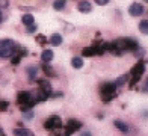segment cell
Here are the masks:
<instances>
[{
    "label": "cell",
    "instance_id": "obj_1",
    "mask_svg": "<svg viewBox=\"0 0 148 136\" xmlns=\"http://www.w3.org/2000/svg\"><path fill=\"white\" fill-rule=\"evenodd\" d=\"M17 50V44L12 39H0V58H11Z\"/></svg>",
    "mask_w": 148,
    "mask_h": 136
},
{
    "label": "cell",
    "instance_id": "obj_2",
    "mask_svg": "<svg viewBox=\"0 0 148 136\" xmlns=\"http://www.w3.org/2000/svg\"><path fill=\"white\" fill-rule=\"evenodd\" d=\"M116 47V49L121 52H130V50H138V44L134 39H130V38H121L119 41H116L115 44H113Z\"/></svg>",
    "mask_w": 148,
    "mask_h": 136
},
{
    "label": "cell",
    "instance_id": "obj_3",
    "mask_svg": "<svg viewBox=\"0 0 148 136\" xmlns=\"http://www.w3.org/2000/svg\"><path fill=\"white\" fill-rule=\"evenodd\" d=\"M115 89H116L115 83H103L101 89H100V94H101L103 100L106 101V100H110L115 97Z\"/></svg>",
    "mask_w": 148,
    "mask_h": 136
},
{
    "label": "cell",
    "instance_id": "obj_4",
    "mask_svg": "<svg viewBox=\"0 0 148 136\" xmlns=\"http://www.w3.org/2000/svg\"><path fill=\"white\" fill-rule=\"evenodd\" d=\"M144 68H145L144 62H139L136 67L133 68V71H132V74H133V79H132V82H130V86H134V85H136V82L140 79V74H142Z\"/></svg>",
    "mask_w": 148,
    "mask_h": 136
},
{
    "label": "cell",
    "instance_id": "obj_5",
    "mask_svg": "<svg viewBox=\"0 0 148 136\" xmlns=\"http://www.w3.org/2000/svg\"><path fill=\"white\" fill-rule=\"evenodd\" d=\"M144 12H145L144 5H140V3H132L130 8H129V14L132 17H139V15H142Z\"/></svg>",
    "mask_w": 148,
    "mask_h": 136
},
{
    "label": "cell",
    "instance_id": "obj_6",
    "mask_svg": "<svg viewBox=\"0 0 148 136\" xmlns=\"http://www.w3.org/2000/svg\"><path fill=\"white\" fill-rule=\"evenodd\" d=\"M77 9H79L80 12H83V14H88V12H91V11H92V6H91V3H89V2L83 0V2H79Z\"/></svg>",
    "mask_w": 148,
    "mask_h": 136
},
{
    "label": "cell",
    "instance_id": "obj_7",
    "mask_svg": "<svg viewBox=\"0 0 148 136\" xmlns=\"http://www.w3.org/2000/svg\"><path fill=\"white\" fill-rule=\"evenodd\" d=\"M21 21H23V24H24L26 27H30V26L35 24V18H33L32 14H24L23 18H21Z\"/></svg>",
    "mask_w": 148,
    "mask_h": 136
},
{
    "label": "cell",
    "instance_id": "obj_8",
    "mask_svg": "<svg viewBox=\"0 0 148 136\" xmlns=\"http://www.w3.org/2000/svg\"><path fill=\"white\" fill-rule=\"evenodd\" d=\"M60 126V118H58V117H51L49 121L45 122V127H59Z\"/></svg>",
    "mask_w": 148,
    "mask_h": 136
},
{
    "label": "cell",
    "instance_id": "obj_9",
    "mask_svg": "<svg viewBox=\"0 0 148 136\" xmlns=\"http://www.w3.org/2000/svg\"><path fill=\"white\" fill-rule=\"evenodd\" d=\"M53 56H55V54H53L51 50H44L41 53V59L44 60V62H50V60L53 59Z\"/></svg>",
    "mask_w": 148,
    "mask_h": 136
},
{
    "label": "cell",
    "instance_id": "obj_10",
    "mask_svg": "<svg viewBox=\"0 0 148 136\" xmlns=\"http://www.w3.org/2000/svg\"><path fill=\"white\" fill-rule=\"evenodd\" d=\"M115 127L119 128V130L123 132V133H127V132H129V126L124 124V122H123V121H119V120H115Z\"/></svg>",
    "mask_w": 148,
    "mask_h": 136
},
{
    "label": "cell",
    "instance_id": "obj_11",
    "mask_svg": "<svg viewBox=\"0 0 148 136\" xmlns=\"http://www.w3.org/2000/svg\"><path fill=\"white\" fill-rule=\"evenodd\" d=\"M50 43H51L53 45L62 44V36H60L59 33H55V35H51V36H50Z\"/></svg>",
    "mask_w": 148,
    "mask_h": 136
},
{
    "label": "cell",
    "instance_id": "obj_12",
    "mask_svg": "<svg viewBox=\"0 0 148 136\" xmlns=\"http://www.w3.org/2000/svg\"><path fill=\"white\" fill-rule=\"evenodd\" d=\"M15 135L17 136H33V133L29 130V128H17Z\"/></svg>",
    "mask_w": 148,
    "mask_h": 136
},
{
    "label": "cell",
    "instance_id": "obj_13",
    "mask_svg": "<svg viewBox=\"0 0 148 136\" xmlns=\"http://www.w3.org/2000/svg\"><path fill=\"white\" fill-rule=\"evenodd\" d=\"M139 30L144 33V35H148V20H142L139 23Z\"/></svg>",
    "mask_w": 148,
    "mask_h": 136
},
{
    "label": "cell",
    "instance_id": "obj_14",
    "mask_svg": "<svg viewBox=\"0 0 148 136\" xmlns=\"http://www.w3.org/2000/svg\"><path fill=\"white\" fill-rule=\"evenodd\" d=\"M68 127H70V132H68V133H74V130H77V128H80V122H79V121H74V120H71V121L68 122Z\"/></svg>",
    "mask_w": 148,
    "mask_h": 136
},
{
    "label": "cell",
    "instance_id": "obj_15",
    "mask_svg": "<svg viewBox=\"0 0 148 136\" xmlns=\"http://www.w3.org/2000/svg\"><path fill=\"white\" fill-rule=\"evenodd\" d=\"M71 65L74 68H82L83 67V59L82 58H73L71 59Z\"/></svg>",
    "mask_w": 148,
    "mask_h": 136
},
{
    "label": "cell",
    "instance_id": "obj_16",
    "mask_svg": "<svg viewBox=\"0 0 148 136\" xmlns=\"http://www.w3.org/2000/svg\"><path fill=\"white\" fill-rule=\"evenodd\" d=\"M64 6H65V0H55V3H53V8L56 11L64 9Z\"/></svg>",
    "mask_w": 148,
    "mask_h": 136
},
{
    "label": "cell",
    "instance_id": "obj_17",
    "mask_svg": "<svg viewBox=\"0 0 148 136\" xmlns=\"http://www.w3.org/2000/svg\"><path fill=\"white\" fill-rule=\"evenodd\" d=\"M36 73H38V68L36 67H29L27 68V74H29L30 79H35L36 77Z\"/></svg>",
    "mask_w": 148,
    "mask_h": 136
},
{
    "label": "cell",
    "instance_id": "obj_18",
    "mask_svg": "<svg viewBox=\"0 0 148 136\" xmlns=\"http://www.w3.org/2000/svg\"><path fill=\"white\" fill-rule=\"evenodd\" d=\"M94 53H98V49H97L95 45H91L89 49H86V50L83 52L85 56H89V54H94Z\"/></svg>",
    "mask_w": 148,
    "mask_h": 136
},
{
    "label": "cell",
    "instance_id": "obj_19",
    "mask_svg": "<svg viewBox=\"0 0 148 136\" xmlns=\"http://www.w3.org/2000/svg\"><path fill=\"white\" fill-rule=\"evenodd\" d=\"M127 79H129V76H121V77L115 82V86H123L124 82H127Z\"/></svg>",
    "mask_w": 148,
    "mask_h": 136
},
{
    "label": "cell",
    "instance_id": "obj_20",
    "mask_svg": "<svg viewBox=\"0 0 148 136\" xmlns=\"http://www.w3.org/2000/svg\"><path fill=\"white\" fill-rule=\"evenodd\" d=\"M95 3H97V5H100V6H104V5L109 3V0H95Z\"/></svg>",
    "mask_w": 148,
    "mask_h": 136
},
{
    "label": "cell",
    "instance_id": "obj_21",
    "mask_svg": "<svg viewBox=\"0 0 148 136\" xmlns=\"http://www.w3.org/2000/svg\"><path fill=\"white\" fill-rule=\"evenodd\" d=\"M8 5H9L8 0H0V8H6Z\"/></svg>",
    "mask_w": 148,
    "mask_h": 136
},
{
    "label": "cell",
    "instance_id": "obj_22",
    "mask_svg": "<svg viewBox=\"0 0 148 136\" xmlns=\"http://www.w3.org/2000/svg\"><path fill=\"white\" fill-rule=\"evenodd\" d=\"M35 30H36V26H35V24L30 26V27H27V32H29V33H33Z\"/></svg>",
    "mask_w": 148,
    "mask_h": 136
},
{
    "label": "cell",
    "instance_id": "obj_23",
    "mask_svg": "<svg viewBox=\"0 0 148 136\" xmlns=\"http://www.w3.org/2000/svg\"><path fill=\"white\" fill-rule=\"evenodd\" d=\"M144 92H148V79L144 82Z\"/></svg>",
    "mask_w": 148,
    "mask_h": 136
},
{
    "label": "cell",
    "instance_id": "obj_24",
    "mask_svg": "<svg viewBox=\"0 0 148 136\" xmlns=\"http://www.w3.org/2000/svg\"><path fill=\"white\" fill-rule=\"evenodd\" d=\"M80 136H91V132H83Z\"/></svg>",
    "mask_w": 148,
    "mask_h": 136
},
{
    "label": "cell",
    "instance_id": "obj_25",
    "mask_svg": "<svg viewBox=\"0 0 148 136\" xmlns=\"http://www.w3.org/2000/svg\"><path fill=\"white\" fill-rule=\"evenodd\" d=\"M2 20H3V14H2V9H0V23H2Z\"/></svg>",
    "mask_w": 148,
    "mask_h": 136
},
{
    "label": "cell",
    "instance_id": "obj_26",
    "mask_svg": "<svg viewBox=\"0 0 148 136\" xmlns=\"http://www.w3.org/2000/svg\"><path fill=\"white\" fill-rule=\"evenodd\" d=\"M144 2H145V3H148V0H144Z\"/></svg>",
    "mask_w": 148,
    "mask_h": 136
}]
</instances>
